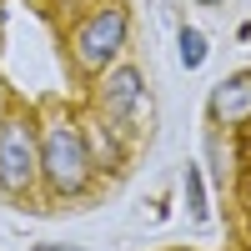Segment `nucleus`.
<instances>
[{
	"label": "nucleus",
	"instance_id": "nucleus-1",
	"mask_svg": "<svg viewBox=\"0 0 251 251\" xmlns=\"http://www.w3.org/2000/svg\"><path fill=\"white\" fill-rule=\"evenodd\" d=\"M40 176L60 196H75L91 181V151H86V136H80L75 121H50L46 126V136H40Z\"/></svg>",
	"mask_w": 251,
	"mask_h": 251
},
{
	"label": "nucleus",
	"instance_id": "nucleus-2",
	"mask_svg": "<svg viewBox=\"0 0 251 251\" xmlns=\"http://www.w3.org/2000/svg\"><path fill=\"white\" fill-rule=\"evenodd\" d=\"M40 176V146L25 121H0V191H30V181Z\"/></svg>",
	"mask_w": 251,
	"mask_h": 251
},
{
	"label": "nucleus",
	"instance_id": "nucleus-3",
	"mask_svg": "<svg viewBox=\"0 0 251 251\" xmlns=\"http://www.w3.org/2000/svg\"><path fill=\"white\" fill-rule=\"evenodd\" d=\"M126 46V10L106 5V10H96L80 20V30H75V60L86 71H106V60H116Z\"/></svg>",
	"mask_w": 251,
	"mask_h": 251
},
{
	"label": "nucleus",
	"instance_id": "nucleus-4",
	"mask_svg": "<svg viewBox=\"0 0 251 251\" xmlns=\"http://www.w3.org/2000/svg\"><path fill=\"white\" fill-rule=\"evenodd\" d=\"M100 106H106L111 121L131 126L136 111H141V71H131V66L111 71V75H106V86H100Z\"/></svg>",
	"mask_w": 251,
	"mask_h": 251
},
{
	"label": "nucleus",
	"instance_id": "nucleus-5",
	"mask_svg": "<svg viewBox=\"0 0 251 251\" xmlns=\"http://www.w3.org/2000/svg\"><path fill=\"white\" fill-rule=\"evenodd\" d=\"M211 116L226 121V126L251 116V75H231V80H221V86L211 91Z\"/></svg>",
	"mask_w": 251,
	"mask_h": 251
},
{
	"label": "nucleus",
	"instance_id": "nucleus-6",
	"mask_svg": "<svg viewBox=\"0 0 251 251\" xmlns=\"http://www.w3.org/2000/svg\"><path fill=\"white\" fill-rule=\"evenodd\" d=\"M201 60H206V35L186 25V30H181V66H186V71H196Z\"/></svg>",
	"mask_w": 251,
	"mask_h": 251
},
{
	"label": "nucleus",
	"instance_id": "nucleus-7",
	"mask_svg": "<svg viewBox=\"0 0 251 251\" xmlns=\"http://www.w3.org/2000/svg\"><path fill=\"white\" fill-rule=\"evenodd\" d=\"M186 206H191L196 221L206 216V186H201V171H196V166H186Z\"/></svg>",
	"mask_w": 251,
	"mask_h": 251
},
{
	"label": "nucleus",
	"instance_id": "nucleus-8",
	"mask_svg": "<svg viewBox=\"0 0 251 251\" xmlns=\"http://www.w3.org/2000/svg\"><path fill=\"white\" fill-rule=\"evenodd\" d=\"M35 251H75V246H55V241H46V246H35Z\"/></svg>",
	"mask_w": 251,
	"mask_h": 251
},
{
	"label": "nucleus",
	"instance_id": "nucleus-9",
	"mask_svg": "<svg viewBox=\"0 0 251 251\" xmlns=\"http://www.w3.org/2000/svg\"><path fill=\"white\" fill-rule=\"evenodd\" d=\"M201 5H216V0H201Z\"/></svg>",
	"mask_w": 251,
	"mask_h": 251
}]
</instances>
